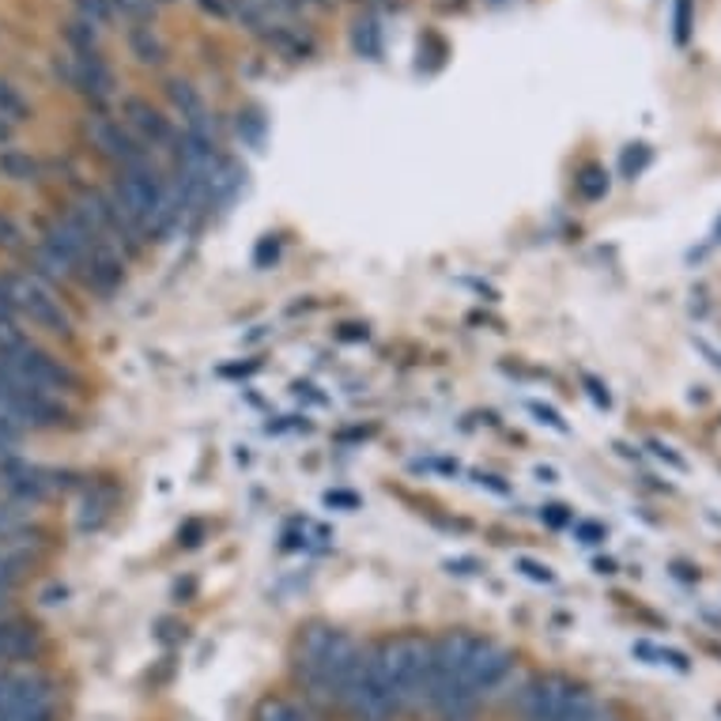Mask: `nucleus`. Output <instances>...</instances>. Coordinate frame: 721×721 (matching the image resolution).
Here are the masks:
<instances>
[{
    "mask_svg": "<svg viewBox=\"0 0 721 721\" xmlns=\"http://www.w3.org/2000/svg\"><path fill=\"white\" fill-rule=\"evenodd\" d=\"M167 99H171L174 110L182 114L185 129H190V133H208V137H216V125H211V117H208L205 99H201V91L193 88L190 80H182V76L167 80Z\"/></svg>",
    "mask_w": 721,
    "mask_h": 721,
    "instance_id": "ddd939ff",
    "label": "nucleus"
},
{
    "mask_svg": "<svg viewBox=\"0 0 721 721\" xmlns=\"http://www.w3.org/2000/svg\"><path fill=\"white\" fill-rule=\"evenodd\" d=\"M72 8H76V15L80 20H88L91 27H110L114 23V15H117V8H114V0H72Z\"/></svg>",
    "mask_w": 721,
    "mask_h": 721,
    "instance_id": "5701e85b",
    "label": "nucleus"
},
{
    "mask_svg": "<svg viewBox=\"0 0 721 721\" xmlns=\"http://www.w3.org/2000/svg\"><path fill=\"white\" fill-rule=\"evenodd\" d=\"M31 245L35 242L27 239V231L8 211H0V253H27Z\"/></svg>",
    "mask_w": 721,
    "mask_h": 721,
    "instance_id": "b1692460",
    "label": "nucleus"
},
{
    "mask_svg": "<svg viewBox=\"0 0 721 721\" xmlns=\"http://www.w3.org/2000/svg\"><path fill=\"white\" fill-rule=\"evenodd\" d=\"M15 318H20V313H15L12 299H8V291H4V284H0V321H4V325H15Z\"/></svg>",
    "mask_w": 721,
    "mask_h": 721,
    "instance_id": "c9c22d12",
    "label": "nucleus"
},
{
    "mask_svg": "<svg viewBox=\"0 0 721 721\" xmlns=\"http://www.w3.org/2000/svg\"><path fill=\"white\" fill-rule=\"evenodd\" d=\"M12 140V122H4V117H0V144H8Z\"/></svg>",
    "mask_w": 721,
    "mask_h": 721,
    "instance_id": "79ce46f5",
    "label": "nucleus"
},
{
    "mask_svg": "<svg viewBox=\"0 0 721 721\" xmlns=\"http://www.w3.org/2000/svg\"><path fill=\"white\" fill-rule=\"evenodd\" d=\"M650 449L661 457V461H668V465H673V469H680V472L687 469V461H684L680 454H673V446H665V443H650Z\"/></svg>",
    "mask_w": 721,
    "mask_h": 721,
    "instance_id": "72a5a7b5",
    "label": "nucleus"
},
{
    "mask_svg": "<svg viewBox=\"0 0 721 721\" xmlns=\"http://www.w3.org/2000/svg\"><path fill=\"white\" fill-rule=\"evenodd\" d=\"M27 344H31V341L20 333V329H15V325H4V321H0V363L12 359V355L23 352Z\"/></svg>",
    "mask_w": 721,
    "mask_h": 721,
    "instance_id": "c85d7f7f",
    "label": "nucleus"
},
{
    "mask_svg": "<svg viewBox=\"0 0 721 721\" xmlns=\"http://www.w3.org/2000/svg\"><path fill=\"white\" fill-rule=\"evenodd\" d=\"M42 650L38 627L27 619H0V661H31Z\"/></svg>",
    "mask_w": 721,
    "mask_h": 721,
    "instance_id": "4468645a",
    "label": "nucleus"
},
{
    "mask_svg": "<svg viewBox=\"0 0 721 721\" xmlns=\"http://www.w3.org/2000/svg\"><path fill=\"white\" fill-rule=\"evenodd\" d=\"M514 571H522L529 582H545V585L556 582V571H551L548 563H537V559H529V556H517L514 559Z\"/></svg>",
    "mask_w": 721,
    "mask_h": 721,
    "instance_id": "bb28decb",
    "label": "nucleus"
},
{
    "mask_svg": "<svg viewBox=\"0 0 721 721\" xmlns=\"http://www.w3.org/2000/svg\"><path fill=\"white\" fill-rule=\"evenodd\" d=\"M710 242H714V245H721V219H718V227H714V234H710Z\"/></svg>",
    "mask_w": 721,
    "mask_h": 721,
    "instance_id": "37998d69",
    "label": "nucleus"
},
{
    "mask_svg": "<svg viewBox=\"0 0 721 721\" xmlns=\"http://www.w3.org/2000/svg\"><path fill=\"white\" fill-rule=\"evenodd\" d=\"M574 691H579V684L566 680V676H559V673L533 676V680L517 691V718L522 721H559L563 718V710L571 707Z\"/></svg>",
    "mask_w": 721,
    "mask_h": 721,
    "instance_id": "1a4fd4ad",
    "label": "nucleus"
},
{
    "mask_svg": "<svg viewBox=\"0 0 721 721\" xmlns=\"http://www.w3.org/2000/svg\"><path fill=\"white\" fill-rule=\"evenodd\" d=\"M0 178H8V182H15V185H35L42 182V163L31 151L8 148V151H0Z\"/></svg>",
    "mask_w": 721,
    "mask_h": 721,
    "instance_id": "2eb2a0df",
    "label": "nucleus"
},
{
    "mask_svg": "<svg viewBox=\"0 0 721 721\" xmlns=\"http://www.w3.org/2000/svg\"><path fill=\"white\" fill-rule=\"evenodd\" d=\"M472 480H477V483H480V488H488V491H495V495H511V488H506V483H503V480H499V477H488V472H477V477H472Z\"/></svg>",
    "mask_w": 721,
    "mask_h": 721,
    "instance_id": "f704fd0d",
    "label": "nucleus"
},
{
    "mask_svg": "<svg viewBox=\"0 0 721 721\" xmlns=\"http://www.w3.org/2000/svg\"><path fill=\"white\" fill-rule=\"evenodd\" d=\"M72 54V49H69ZM76 57V80H72V91H80V95L95 99V103H106V99H114L117 91V76L114 69L106 65V57L99 54H72Z\"/></svg>",
    "mask_w": 721,
    "mask_h": 721,
    "instance_id": "f8f14e48",
    "label": "nucleus"
},
{
    "mask_svg": "<svg viewBox=\"0 0 721 721\" xmlns=\"http://www.w3.org/2000/svg\"><path fill=\"white\" fill-rule=\"evenodd\" d=\"M122 122L129 125L148 148H174L178 144V129L171 125V117L151 106L148 99H137V95L122 99Z\"/></svg>",
    "mask_w": 721,
    "mask_h": 721,
    "instance_id": "9d476101",
    "label": "nucleus"
},
{
    "mask_svg": "<svg viewBox=\"0 0 721 721\" xmlns=\"http://www.w3.org/2000/svg\"><path fill=\"white\" fill-rule=\"evenodd\" d=\"M381 684L393 695V707H420L427 702V680H431V639L423 634H397L370 650Z\"/></svg>",
    "mask_w": 721,
    "mask_h": 721,
    "instance_id": "7ed1b4c3",
    "label": "nucleus"
},
{
    "mask_svg": "<svg viewBox=\"0 0 721 721\" xmlns=\"http://www.w3.org/2000/svg\"><path fill=\"white\" fill-rule=\"evenodd\" d=\"M585 386H590V393H593V401L600 404V409H608V404H613V397H608V389L600 386L597 378H585Z\"/></svg>",
    "mask_w": 721,
    "mask_h": 721,
    "instance_id": "4c0bfd02",
    "label": "nucleus"
},
{
    "mask_svg": "<svg viewBox=\"0 0 721 721\" xmlns=\"http://www.w3.org/2000/svg\"><path fill=\"white\" fill-rule=\"evenodd\" d=\"M514 665L517 661L506 646H499V642H491V639H477L469 665H465V687H469L477 702L488 699V695H499L511 684Z\"/></svg>",
    "mask_w": 721,
    "mask_h": 721,
    "instance_id": "6e6552de",
    "label": "nucleus"
},
{
    "mask_svg": "<svg viewBox=\"0 0 721 721\" xmlns=\"http://www.w3.org/2000/svg\"><path fill=\"white\" fill-rule=\"evenodd\" d=\"M537 480L540 483H559V472L551 465H537Z\"/></svg>",
    "mask_w": 721,
    "mask_h": 721,
    "instance_id": "a19ab883",
    "label": "nucleus"
},
{
    "mask_svg": "<svg viewBox=\"0 0 721 721\" xmlns=\"http://www.w3.org/2000/svg\"><path fill=\"white\" fill-rule=\"evenodd\" d=\"M125 38H129V49H133L137 61H144V65H163L167 61V42L159 38V31L148 27V23H133Z\"/></svg>",
    "mask_w": 721,
    "mask_h": 721,
    "instance_id": "dca6fc26",
    "label": "nucleus"
},
{
    "mask_svg": "<svg viewBox=\"0 0 721 721\" xmlns=\"http://www.w3.org/2000/svg\"><path fill=\"white\" fill-rule=\"evenodd\" d=\"M261 38H265L273 49H279V54L295 57V61H299V57H307V54H310V46H307V42H302L299 35H295L291 27H284V23H268V27H265V35H261Z\"/></svg>",
    "mask_w": 721,
    "mask_h": 721,
    "instance_id": "f3484780",
    "label": "nucleus"
},
{
    "mask_svg": "<svg viewBox=\"0 0 721 721\" xmlns=\"http://www.w3.org/2000/svg\"><path fill=\"white\" fill-rule=\"evenodd\" d=\"M446 566L454 574H480V563L477 559H446Z\"/></svg>",
    "mask_w": 721,
    "mask_h": 721,
    "instance_id": "e433bc0d",
    "label": "nucleus"
},
{
    "mask_svg": "<svg viewBox=\"0 0 721 721\" xmlns=\"http://www.w3.org/2000/svg\"><path fill=\"white\" fill-rule=\"evenodd\" d=\"M0 284H4L8 299H12V307L20 318H31L38 329L69 341L72 318H69V310L61 307V299H57L54 287H49L46 279H38L35 273H4L0 276Z\"/></svg>",
    "mask_w": 721,
    "mask_h": 721,
    "instance_id": "39448f33",
    "label": "nucleus"
},
{
    "mask_svg": "<svg viewBox=\"0 0 721 721\" xmlns=\"http://www.w3.org/2000/svg\"><path fill=\"white\" fill-rule=\"evenodd\" d=\"M673 27H676V46H687V38H691V0H676Z\"/></svg>",
    "mask_w": 721,
    "mask_h": 721,
    "instance_id": "c756f323",
    "label": "nucleus"
},
{
    "mask_svg": "<svg viewBox=\"0 0 721 721\" xmlns=\"http://www.w3.org/2000/svg\"><path fill=\"white\" fill-rule=\"evenodd\" d=\"M0 480H4V488L12 491L15 499H23V503H42V499L54 495V491L61 488L57 472H46V469L27 465V461H8L4 472H0Z\"/></svg>",
    "mask_w": 721,
    "mask_h": 721,
    "instance_id": "9b49d317",
    "label": "nucleus"
},
{
    "mask_svg": "<svg viewBox=\"0 0 721 721\" xmlns=\"http://www.w3.org/2000/svg\"><path fill=\"white\" fill-rule=\"evenodd\" d=\"M253 721H310V714L302 707H295L291 699H265Z\"/></svg>",
    "mask_w": 721,
    "mask_h": 721,
    "instance_id": "4be33fe9",
    "label": "nucleus"
},
{
    "mask_svg": "<svg viewBox=\"0 0 721 721\" xmlns=\"http://www.w3.org/2000/svg\"><path fill=\"white\" fill-rule=\"evenodd\" d=\"M0 367H8L12 375H20L23 381H31L35 389H42V393H76L80 389V378H76L72 367H65L61 359H54L49 352H42V347L27 344L23 352H15L12 359H4Z\"/></svg>",
    "mask_w": 721,
    "mask_h": 721,
    "instance_id": "0eeeda50",
    "label": "nucleus"
},
{
    "mask_svg": "<svg viewBox=\"0 0 721 721\" xmlns=\"http://www.w3.org/2000/svg\"><path fill=\"white\" fill-rule=\"evenodd\" d=\"M27 114H31L27 99H23L8 80H0V117L15 125V122H27Z\"/></svg>",
    "mask_w": 721,
    "mask_h": 721,
    "instance_id": "393cba45",
    "label": "nucleus"
},
{
    "mask_svg": "<svg viewBox=\"0 0 721 721\" xmlns=\"http://www.w3.org/2000/svg\"><path fill=\"white\" fill-rule=\"evenodd\" d=\"M525 412H529L533 420L540 423V427H551L556 435H566V431H571V427H566L563 415H559V412L551 409V404H545V401H525Z\"/></svg>",
    "mask_w": 721,
    "mask_h": 721,
    "instance_id": "a878e982",
    "label": "nucleus"
},
{
    "mask_svg": "<svg viewBox=\"0 0 721 721\" xmlns=\"http://www.w3.org/2000/svg\"><path fill=\"white\" fill-rule=\"evenodd\" d=\"M540 517H545L548 525H556V529H563V525L574 522V514L566 511V506H559V503H556V506H545V514H540Z\"/></svg>",
    "mask_w": 721,
    "mask_h": 721,
    "instance_id": "473e14b6",
    "label": "nucleus"
},
{
    "mask_svg": "<svg viewBox=\"0 0 721 721\" xmlns=\"http://www.w3.org/2000/svg\"><path fill=\"white\" fill-rule=\"evenodd\" d=\"M197 8H205V12H211V15H231V0H197Z\"/></svg>",
    "mask_w": 721,
    "mask_h": 721,
    "instance_id": "58836bf2",
    "label": "nucleus"
},
{
    "mask_svg": "<svg viewBox=\"0 0 721 721\" xmlns=\"http://www.w3.org/2000/svg\"><path fill=\"white\" fill-rule=\"evenodd\" d=\"M83 129H88L91 148H95L103 159H110L117 171H129V167H137V163H144V159H151L148 144H144L125 122H117V117L91 114Z\"/></svg>",
    "mask_w": 721,
    "mask_h": 721,
    "instance_id": "423d86ee",
    "label": "nucleus"
},
{
    "mask_svg": "<svg viewBox=\"0 0 721 721\" xmlns=\"http://www.w3.org/2000/svg\"><path fill=\"white\" fill-rule=\"evenodd\" d=\"M65 27V42H69V49L72 54H95L99 49V27H91L88 20H69V23H61Z\"/></svg>",
    "mask_w": 721,
    "mask_h": 721,
    "instance_id": "6ab92c4d",
    "label": "nucleus"
},
{
    "mask_svg": "<svg viewBox=\"0 0 721 721\" xmlns=\"http://www.w3.org/2000/svg\"><path fill=\"white\" fill-rule=\"evenodd\" d=\"M574 537H579L582 545H600V540H605V525H597V522H579V525H574Z\"/></svg>",
    "mask_w": 721,
    "mask_h": 721,
    "instance_id": "2f4dec72",
    "label": "nucleus"
},
{
    "mask_svg": "<svg viewBox=\"0 0 721 721\" xmlns=\"http://www.w3.org/2000/svg\"><path fill=\"white\" fill-rule=\"evenodd\" d=\"M114 201L129 211V219L140 227L144 239H163L167 231L178 224L171 178L156 167V159H144V163L129 167V171H117L114 185H110Z\"/></svg>",
    "mask_w": 721,
    "mask_h": 721,
    "instance_id": "f03ea898",
    "label": "nucleus"
},
{
    "mask_svg": "<svg viewBox=\"0 0 721 721\" xmlns=\"http://www.w3.org/2000/svg\"><path fill=\"white\" fill-rule=\"evenodd\" d=\"M352 46H355V54H363V57H381V35H378V23L370 20H355V31H352Z\"/></svg>",
    "mask_w": 721,
    "mask_h": 721,
    "instance_id": "aec40b11",
    "label": "nucleus"
},
{
    "mask_svg": "<svg viewBox=\"0 0 721 721\" xmlns=\"http://www.w3.org/2000/svg\"><path fill=\"white\" fill-rule=\"evenodd\" d=\"M363 653L359 642L344 631H329V627H313L302 642V661L299 673L307 676V684L313 687V695L329 702H344L347 691H352L355 676L363 668Z\"/></svg>",
    "mask_w": 721,
    "mask_h": 721,
    "instance_id": "f257e3e1",
    "label": "nucleus"
},
{
    "mask_svg": "<svg viewBox=\"0 0 721 721\" xmlns=\"http://www.w3.org/2000/svg\"><path fill=\"white\" fill-rule=\"evenodd\" d=\"M0 412L8 420H15L23 431H54L65 427L69 420V409L61 404V397L42 393L31 381H23L20 375H12L8 367H0Z\"/></svg>",
    "mask_w": 721,
    "mask_h": 721,
    "instance_id": "20e7f679",
    "label": "nucleus"
},
{
    "mask_svg": "<svg viewBox=\"0 0 721 721\" xmlns=\"http://www.w3.org/2000/svg\"><path fill=\"white\" fill-rule=\"evenodd\" d=\"M325 503H329V506H355V503H359V499L347 495V491H329Z\"/></svg>",
    "mask_w": 721,
    "mask_h": 721,
    "instance_id": "ea45409f",
    "label": "nucleus"
},
{
    "mask_svg": "<svg viewBox=\"0 0 721 721\" xmlns=\"http://www.w3.org/2000/svg\"><path fill=\"white\" fill-rule=\"evenodd\" d=\"M579 190H582V197H590V201L605 197V193H608V174L600 171V167H590V171L579 178Z\"/></svg>",
    "mask_w": 721,
    "mask_h": 721,
    "instance_id": "cd10ccee",
    "label": "nucleus"
},
{
    "mask_svg": "<svg viewBox=\"0 0 721 721\" xmlns=\"http://www.w3.org/2000/svg\"><path fill=\"white\" fill-rule=\"evenodd\" d=\"M631 653L650 661V665H673V668H680V673H687V657L680 650H665V646H657V642H634Z\"/></svg>",
    "mask_w": 721,
    "mask_h": 721,
    "instance_id": "412c9836",
    "label": "nucleus"
},
{
    "mask_svg": "<svg viewBox=\"0 0 721 721\" xmlns=\"http://www.w3.org/2000/svg\"><path fill=\"white\" fill-rule=\"evenodd\" d=\"M646 163H650V148H646V144H631V148L623 151V163H619V167H623L627 178H634Z\"/></svg>",
    "mask_w": 721,
    "mask_h": 721,
    "instance_id": "7c9ffc66",
    "label": "nucleus"
},
{
    "mask_svg": "<svg viewBox=\"0 0 721 721\" xmlns=\"http://www.w3.org/2000/svg\"><path fill=\"white\" fill-rule=\"evenodd\" d=\"M559 721H613V714H608V710L600 707V702L593 699L585 687H579V691H574V699H571V707L563 710V718H559Z\"/></svg>",
    "mask_w": 721,
    "mask_h": 721,
    "instance_id": "a211bd4d",
    "label": "nucleus"
}]
</instances>
